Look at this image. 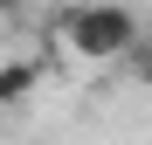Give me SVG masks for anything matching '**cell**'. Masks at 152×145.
<instances>
[{"label":"cell","instance_id":"cell-1","mask_svg":"<svg viewBox=\"0 0 152 145\" xmlns=\"http://www.w3.org/2000/svg\"><path fill=\"white\" fill-rule=\"evenodd\" d=\"M138 14L118 7V0H69V7L48 21V42H56V55L69 62H124L138 42Z\"/></svg>","mask_w":152,"mask_h":145},{"label":"cell","instance_id":"cell-2","mask_svg":"<svg viewBox=\"0 0 152 145\" xmlns=\"http://www.w3.org/2000/svg\"><path fill=\"white\" fill-rule=\"evenodd\" d=\"M35 90H42V62H28V55H7L0 62V111H28Z\"/></svg>","mask_w":152,"mask_h":145},{"label":"cell","instance_id":"cell-3","mask_svg":"<svg viewBox=\"0 0 152 145\" xmlns=\"http://www.w3.org/2000/svg\"><path fill=\"white\" fill-rule=\"evenodd\" d=\"M124 62H132V76H145V83H152V42H145V35L132 42V55H124Z\"/></svg>","mask_w":152,"mask_h":145},{"label":"cell","instance_id":"cell-4","mask_svg":"<svg viewBox=\"0 0 152 145\" xmlns=\"http://www.w3.org/2000/svg\"><path fill=\"white\" fill-rule=\"evenodd\" d=\"M21 7H28V0H0V28H7V21H21Z\"/></svg>","mask_w":152,"mask_h":145}]
</instances>
